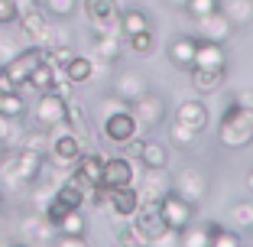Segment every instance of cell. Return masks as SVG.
Returning a JSON list of instances; mask_svg holds the SVG:
<instances>
[{"label":"cell","instance_id":"cell-23","mask_svg":"<svg viewBox=\"0 0 253 247\" xmlns=\"http://www.w3.org/2000/svg\"><path fill=\"white\" fill-rule=\"evenodd\" d=\"M59 75H62L59 68H55L49 59H42V62H39V65L30 72V78H26V85H23V88H33L36 95H42V91H52V85H55V78H59ZM23 88H20V91H23Z\"/></svg>","mask_w":253,"mask_h":247},{"label":"cell","instance_id":"cell-45","mask_svg":"<svg viewBox=\"0 0 253 247\" xmlns=\"http://www.w3.org/2000/svg\"><path fill=\"white\" fill-rule=\"evenodd\" d=\"M166 3H169V7H179V10H185V3H188V0H166Z\"/></svg>","mask_w":253,"mask_h":247},{"label":"cell","instance_id":"cell-1","mask_svg":"<svg viewBox=\"0 0 253 247\" xmlns=\"http://www.w3.org/2000/svg\"><path fill=\"white\" fill-rule=\"evenodd\" d=\"M217 140H221V147H227V150H244V147H250V140H253V111L250 107H240V104L227 107V114H224L221 124H217Z\"/></svg>","mask_w":253,"mask_h":247},{"label":"cell","instance_id":"cell-29","mask_svg":"<svg viewBox=\"0 0 253 247\" xmlns=\"http://www.w3.org/2000/svg\"><path fill=\"white\" fill-rule=\"evenodd\" d=\"M143 30H149V20L143 10H120V33H124V39L133 36V33H143Z\"/></svg>","mask_w":253,"mask_h":247},{"label":"cell","instance_id":"cell-19","mask_svg":"<svg viewBox=\"0 0 253 247\" xmlns=\"http://www.w3.org/2000/svg\"><path fill=\"white\" fill-rule=\"evenodd\" d=\"M65 127L72 130V134L78 137L82 143L94 140V127H91L88 111H84V104H78L75 98H68V101H65Z\"/></svg>","mask_w":253,"mask_h":247},{"label":"cell","instance_id":"cell-41","mask_svg":"<svg viewBox=\"0 0 253 247\" xmlns=\"http://www.w3.org/2000/svg\"><path fill=\"white\" fill-rule=\"evenodd\" d=\"M16 52H20V46H16L10 36H0V65H7Z\"/></svg>","mask_w":253,"mask_h":247},{"label":"cell","instance_id":"cell-21","mask_svg":"<svg viewBox=\"0 0 253 247\" xmlns=\"http://www.w3.org/2000/svg\"><path fill=\"white\" fill-rule=\"evenodd\" d=\"M175 120L179 124H185L188 130H195V134H201V130L208 127V107L201 104V101H182L179 111H175Z\"/></svg>","mask_w":253,"mask_h":247},{"label":"cell","instance_id":"cell-13","mask_svg":"<svg viewBox=\"0 0 253 247\" xmlns=\"http://www.w3.org/2000/svg\"><path fill=\"white\" fill-rule=\"evenodd\" d=\"M42 59H45V49H42V46H30V49H20V52H16L13 59L3 65V72L13 78L16 88H23V85H26V78H30V72H33V68H36Z\"/></svg>","mask_w":253,"mask_h":247},{"label":"cell","instance_id":"cell-3","mask_svg":"<svg viewBox=\"0 0 253 247\" xmlns=\"http://www.w3.org/2000/svg\"><path fill=\"white\" fill-rule=\"evenodd\" d=\"M82 10H84V20H88V26L94 33H120L117 0H82Z\"/></svg>","mask_w":253,"mask_h":247},{"label":"cell","instance_id":"cell-51","mask_svg":"<svg viewBox=\"0 0 253 247\" xmlns=\"http://www.w3.org/2000/svg\"><path fill=\"white\" fill-rule=\"evenodd\" d=\"M0 72H3V65H0Z\"/></svg>","mask_w":253,"mask_h":247},{"label":"cell","instance_id":"cell-38","mask_svg":"<svg viewBox=\"0 0 253 247\" xmlns=\"http://www.w3.org/2000/svg\"><path fill=\"white\" fill-rule=\"evenodd\" d=\"M185 10L195 16V20H198V16L214 13V10H217V0H188V3H185Z\"/></svg>","mask_w":253,"mask_h":247},{"label":"cell","instance_id":"cell-47","mask_svg":"<svg viewBox=\"0 0 253 247\" xmlns=\"http://www.w3.org/2000/svg\"><path fill=\"white\" fill-rule=\"evenodd\" d=\"M247 189H250V192H253V172H250V176H247Z\"/></svg>","mask_w":253,"mask_h":247},{"label":"cell","instance_id":"cell-26","mask_svg":"<svg viewBox=\"0 0 253 247\" xmlns=\"http://www.w3.org/2000/svg\"><path fill=\"white\" fill-rule=\"evenodd\" d=\"M179 247H211V225H185L179 231Z\"/></svg>","mask_w":253,"mask_h":247},{"label":"cell","instance_id":"cell-42","mask_svg":"<svg viewBox=\"0 0 253 247\" xmlns=\"http://www.w3.org/2000/svg\"><path fill=\"white\" fill-rule=\"evenodd\" d=\"M55 247H91L84 234H55Z\"/></svg>","mask_w":253,"mask_h":247},{"label":"cell","instance_id":"cell-9","mask_svg":"<svg viewBox=\"0 0 253 247\" xmlns=\"http://www.w3.org/2000/svg\"><path fill=\"white\" fill-rule=\"evenodd\" d=\"M42 166H45V153L30 150V147H13V176L23 189L39 179Z\"/></svg>","mask_w":253,"mask_h":247},{"label":"cell","instance_id":"cell-5","mask_svg":"<svg viewBox=\"0 0 253 247\" xmlns=\"http://www.w3.org/2000/svg\"><path fill=\"white\" fill-rule=\"evenodd\" d=\"M136 195L140 202H153L156 205L166 192L172 189V176L166 172V166H143V172H136Z\"/></svg>","mask_w":253,"mask_h":247},{"label":"cell","instance_id":"cell-15","mask_svg":"<svg viewBox=\"0 0 253 247\" xmlns=\"http://www.w3.org/2000/svg\"><path fill=\"white\" fill-rule=\"evenodd\" d=\"M195 33H198V39H208V43H224V39L234 36V23L221 10H214V13L195 20Z\"/></svg>","mask_w":253,"mask_h":247},{"label":"cell","instance_id":"cell-2","mask_svg":"<svg viewBox=\"0 0 253 247\" xmlns=\"http://www.w3.org/2000/svg\"><path fill=\"white\" fill-rule=\"evenodd\" d=\"M84 143L78 140V137L72 134V130L62 124V127H55V134L49 130V150H45V156H52L55 166H62V169H72L75 159L82 156Z\"/></svg>","mask_w":253,"mask_h":247},{"label":"cell","instance_id":"cell-36","mask_svg":"<svg viewBox=\"0 0 253 247\" xmlns=\"http://www.w3.org/2000/svg\"><path fill=\"white\" fill-rule=\"evenodd\" d=\"M126 43H130V49H133L136 55H149V52H153V46H156V36H153V30H143V33L126 36Z\"/></svg>","mask_w":253,"mask_h":247},{"label":"cell","instance_id":"cell-24","mask_svg":"<svg viewBox=\"0 0 253 247\" xmlns=\"http://www.w3.org/2000/svg\"><path fill=\"white\" fill-rule=\"evenodd\" d=\"M217 10L234 23V30L253 23V0H217Z\"/></svg>","mask_w":253,"mask_h":247},{"label":"cell","instance_id":"cell-50","mask_svg":"<svg viewBox=\"0 0 253 247\" xmlns=\"http://www.w3.org/2000/svg\"><path fill=\"white\" fill-rule=\"evenodd\" d=\"M250 247H253V228H250Z\"/></svg>","mask_w":253,"mask_h":247},{"label":"cell","instance_id":"cell-20","mask_svg":"<svg viewBox=\"0 0 253 247\" xmlns=\"http://www.w3.org/2000/svg\"><path fill=\"white\" fill-rule=\"evenodd\" d=\"M101 169H104V156L94 150H82V156L75 159V166H72V172L78 179H84L91 189L101 186Z\"/></svg>","mask_w":253,"mask_h":247},{"label":"cell","instance_id":"cell-6","mask_svg":"<svg viewBox=\"0 0 253 247\" xmlns=\"http://www.w3.org/2000/svg\"><path fill=\"white\" fill-rule=\"evenodd\" d=\"M156 205H159V215H163L166 228H172V231H182L185 225L195 221V205L188 202V198H182L179 192H172V189L159 198Z\"/></svg>","mask_w":253,"mask_h":247},{"label":"cell","instance_id":"cell-49","mask_svg":"<svg viewBox=\"0 0 253 247\" xmlns=\"http://www.w3.org/2000/svg\"><path fill=\"white\" fill-rule=\"evenodd\" d=\"M250 163H253V140H250Z\"/></svg>","mask_w":253,"mask_h":247},{"label":"cell","instance_id":"cell-10","mask_svg":"<svg viewBox=\"0 0 253 247\" xmlns=\"http://www.w3.org/2000/svg\"><path fill=\"white\" fill-rule=\"evenodd\" d=\"M130 111H133V117H136V127L153 130L166 120V101L156 91H146V95H140L133 104H130Z\"/></svg>","mask_w":253,"mask_h":247},{"label":"cell","instance_id":"cell-48","mask_svg":"<svg viewBox=\"0 0 253 247\" xmlns=\"http://www.w3.org/2000/svg\"><path fill=\"white\" fill-rule=\"evenodd\" d=\"M7 247H30V244H23V241H16V244H7Z\"/></svg>","mask_w":253,"mask_h":247},{"label":"cell","instance_id":"cell-44","mask_svg":"<svg viewBox=\"0 0 253 247\" xmlns=\"http://www.w3.org/2000/svg\"><path fill=\"white\" fill-rule=\"evenodd\" d=\"M0 91L7 95V91H16V85H13V78L7 75V72H0Z\"/></svg>","mask_w":253,"mask_h":247},{"label":"cell","instance_id":"cell-34","mask_svg":"<svg viewBox=\"0 0 253 247\" xmlns=\"http://www.w3.org/2000/svg\"><path fill=\"white\" fill-rule=\"evenodd\" d=\"M59 234H84L88 231V221H84V215H82V208H72L65 218L59 221V228H55Z\"/></svg>","mask_w":253,"mask_h":247},{"label":"cell","instance_id":"cell-31","mask_svg":"<svg viewBox=\"0 0 253 247\" xmlns=\"http://www.w3.org/2000/svg\"><path fill=\"white\" fill-rule=\"evenodd\" d=\"M227 221H231L234 231H250V228H253V202H237V205H231V211H227Z\"/></svg>","mask_w":253,"mask_h":247},{"label":"cell","instance_id":"cell-16","mask_svg":"<svg viewBox=\"0 0 253 247\" xmlns=\"http://www.w3.org/2000/svg\"><path fill=\"white\" fill-rule=\"evenodd\" d=\"M107 211L114 218H133L136 208H140V195H136V186H120V189H111L107 195Z\"/></svg>","mask_w":253,"mask_h":247},{"label":"cell","instance_id":"cell-46","mask_svg":"<svg viewBox=\"0 0 253 247\" xmlns=\"http://www.w3.org/2000/svg\"><path fill=\"white\" fill-rule=\"evenodd\" d=\"M7 150H13V147H10V143H3V140H0V156H3V153H7Z\"/></svg>","mask_w":253,"mask_h":247},{"label":"cell","instance_id":"cell-28","mask_svg":"<svg viewBox=\"0 0 253 247\" xmlns=\"http://www.w3.org/2000/svg\"><path fill=\"white\" fill-rule=\"evenodd\" d=\"M136 163L143 166H166L169 163V150H166L159 140H143L140 143V159Z\"/></svg>","mask_w":253,"mask_h":247},{"label":"cell","instance_id":"cell-25","mask_svg":"<svg viewBox=\"0 0 253 247\" xmlns=\"http://www.w3.org/2000/svg\"><path fill=\"white\" fill-rule=\"evenodd\" d=\"M224 68H192V85L195 91H201V95H211V91L224 88Z\"/></svg>","mask_w":253,"mask_h":247},{"label":"cell","instance_id":"cell-35","mask_svg":"<svg viewBox=\"0 0 253 247\" xmlns=\"http://www.w3.org/2000/svg\"><path fill=\"white\" fill-rule=\"evenodd\" d=\"M195 130H188L185 124H179V120H172V127H169V140L175 143V147H179V150H188V147H192L195 143Z\"/></svg>","mask_w":253,"mask_h":247},{"label":"cell","instance_id":"cell-7","mask_svg":"<svg viewBox=\"0 0 253 247\" xmlns=\"http://www.w3.org/2000/svg\"><path fill=\"white\" fill-rule=\"evenodd\" d=\"M33 124L42 130H55L65 124V98L59 91H42L33 107Z\"/></svg>","mask_w":253,"mask_h":247},{"label":"cell","instance_id":"cell-27","mask_svg":"<svg viewBox=\"0 0 253 247\" xmlns=\"http://www.w3.org/2000/svg\"><path fill=\"white\" fill-rule=\"evenodd\" d=\"M192 55H195V36H179L169 46V59L179 68H192Z\"/></svg>","mask_w":253,"mask_h":247},{"label":"cell","instance_id":"cell-14","mask_svg":"<svg viewBox=\"0 0 253 247\" xmlns=\"http://www.w3.org/2000/svg\"><path fill=\"white\" fill-rule=\"evenodd\" d=\"M146 91H149V82L136 68H120L117 75H114V98H120L124 104H133L136 98L146 95Z\"/></svg>","mask_w":253,"mask_h":247},{"label":"cell","instance_id":"cell-12","mask_svg":"<svg viewBox=\"0 0 253 247\" xmlns=\"http://www.w3.org/2000/svg\"><path fill=\"white\" fill-rule=\"evenodd\" d=\"M136 163L126 156H104V169H101V186L120 189V186H133L136 182Z\"/></svg>","mask_w":253,"mask_h":247},{"label":"cell","instance_id":"cell-18","mask_svg":"<svg viewBox=\"0 0 253 247\" xmlns=\"http://www.w3.org/2000/svg\"><path fill=\"white\" fill-rule=\"evenodd\" d=\"M120 52H124V36L120 33H94V39H91V59L94 62L111 65V62L120 59Z\"/></svg>","mask_w":253,"mask_h":247},{"label":"cell","instance_id":"cell-40","mask_svg":"<svg viewBox=\"0 0 253 247\" xmlns=\"http://www.w3.org/2000/svg\"><path fill=\"white\" fill-rule=\"evenodd\" d=\"M149 247H179V231L166 228L163 234H156V238L149 241Z\"/></svg>","mask_w":253,"mask_h":247},{"label":"cell","instance_id":"cell-4","mask_svg":"<svg viewBox=\"0 0 253 247\" xmlns=\"http://www.w3.org/2000/svg\"><path fill=\"white\" fill-rule=\"evenodd\" d=\"M16 231H20V241L30 247H42V244H52L55 241V225L49 221V218L42 215V211H26V215L20 218V225H16Z\"/></svg>","mask_w":253,"mask_h":247},{"label":"cell","instance_id":"cell-11","mask_svg":"<svg viewBox=\"0 0 253 247\" xmlns=\"http://www.w3.org/2000/svg\"><path fill=\"white\" fill-rule=\"evenodd\" d=\"M101 130H104V137L114 143V147H124L126 140H133L136 137V117L130 107H124V111H114L104 117V124H101Z\"/></svg>","mask_w":253,"mask_h":247},{"label":"cell","instance_id":"cell-43","mask_svg":"<svg viewBox=\"0 0 253 247\" xmlns=\"http://www.w3.org/2000/svg\"><path fill=\"white\" fill-rule=\"evenodd\" d=\"M234 104L250 107V111H253V88H250V91H240V95H234Z\"/></svg>","mask_w":253,"mask_h":247},{"label":"cell","instance_id":"cell-30","mask_svg":"<svg viewBox=\"0 0 253 247\" xmlns=\"http://www.w3.org/2000/svg\"><path fill=\"white\" fill-rule=\"evenodd\" d=\"M26 98H23V91L16 88V91H7L3 95V101H0V114H7V117H13V120H23L26 117Z\"/></svg>","mask_w":253,"mask_h":247},{"label":"cell","instance_id":"cell-17","mask_svg":"<svg viewBox=\"0 0 253 247\" xmlns=\"http://www.w3.org/2000/svg\"><path fill=\"white\" fill-rule=\"evenodd\" d=\"M192 68H227V52H224V43H208V39H195Z\"/></svg>","mask_w":253,"mask_h":247},{"label":"cell","instance_id":"cell-32","mask_svg":"<svg viewBox=\"0 0 253 247\" xmlns=\"http://www.w3.org/2000/svg\"><path fill=\"white\" fill-rule=\"evenodd\" d=\"M39 10L49 20H68L78 10V0H39Z\"/></svg>","mask_w":253,"mask_h":247},{"label":"cell","instance_id":"cell-22","mask_svg":"<svg viewBox=\"0 0 253 247\" xmlns=\"http://www.w3.org/2000/svg\"><path fill=\"white\" fill-rule=\"evenodd\" d=\"M62 75H65L72 85H84V82H91V78L97 75V62L91 59V55H78L75 52L72 59H68V65L62 68Z\"/></svg>","mask_w":253,"mask_h":247},{"label":"cell","instance_id":"cell-8","mask_svg":"<svg viewBox=\"0 0 253 247\" xmlns=\"http://www.w3.org/2000/svg\"><path fill=\"white\" fill-rule=\"evenodd\" d=\"M172 192H179L182 198L198 205L201 198L208 195V176H205L198 166H182V169L172 176Z\"/></svg>","mask_w":253,"mask_h":247},{"label":"cell","instance_id":"cell-52","mask_svg":"<svg viewBox=\"0 0 253 247\" xmlns=\"http://www.w3.org/2000/svg\"><path fill=\"white\" fill-rule=\"evenodd\" d=\"M36 3H39V0H36Z\"/></svg>","mask_w":253,"mask_h":247},{"label":"cell","instance_id":"cell-39","mask_svg":"<svg viewBox=\"0 0 253 247\" xmlns=\"http://www.w3.org/2000/svg\"><path fill=\"white\" fill-rule=\"evenodd\" d=\"M16 20H20L16 0H0V26H13Z\"/></svg>","mask_w":253,"mask_h":247},{"label":"cell","instance_id":"cell-37","mask_svg":"<svg viewBox=\"0 0 253 247\" xmlns=\"http://www.w3.org/2000/svg\"><path fill=\"white\" fill-rule=\"evenodd\" d=\"M20 134H23L20 120L7 117V114H0V140L10 143V147H16V143H20Z\"/></svg>","mask_w":253,"mask_h":247},{"label":"cell","instance_id":"cell-33","mask_svg":"<svg viewBox=\"0 0 253 247\" xmlns=\"http://www.w3.org/2000/svg\"><path fill=\"white\" fill-rule=\"evenodd\" d=\"M211 247H244V238L234 228L211 225Z\"/></svg>","mask_w":253,"mask_h":247}]
</instances>
